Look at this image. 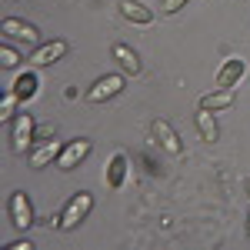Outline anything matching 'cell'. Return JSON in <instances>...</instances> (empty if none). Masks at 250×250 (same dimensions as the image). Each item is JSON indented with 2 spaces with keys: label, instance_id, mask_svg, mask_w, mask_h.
Listing matches in <instances>:
<instances>
[{
  "label": "cell",
  "instance_id": "cell-1",
  "mask_svg": "<svg viewBox=\"0 0 250 250\" xmlns=\"http://www.w3.org/2000/svg\"><path fill=\"white\" fill-rule=\"evenodd\" d=\"M10 147H14L17 157H27L37 147V124H34V117L23 114V110L10 120Z\"/></svg>",
  "mask_w": 250,
  "mask_h": 250
},
{
  "label": "cell",
  "instance_id": "cell-2",
  "mask_svg": "<svg viewBox=\"0 0 250 250\" xmlns=\"http://www.w3.org/2000/svg\"><path fill=\"white\" fill-rule=\"evenodd\" d=\"M90 210H94V193H90V190H77L67 204H63L57 230H74V227H80V224L87 220V213H90Z\"/></svg>",
  "mask_w": 250,
  "mask_h": 250
},
{
  "label": "cell",
  "instance_id": "cell-3",
  "mask_svg": "<svg viewBox=\"0 0 250 250\" xmlns=\"http://www.w3.org/2000/svg\"><path fill=\"white\" fill-rule=\"evenodd\" d=\"M7 210H10V224L17 230H30L37 224V213H34V204H30V193L27 190H14L10 200H7Z\"/></svg>",
  "mask_w": 250,
  "mask_h": 250
},
{
  "label": "cell",
  "instance_id": "cell-4",
  "mask_svg": "<svg viewBox=\"0 0 250 250\" xmlns=\"http://www.w3.org/2000/svg\"><path fill=\"white\" fill-rule=\"evenodd\" d=\"M90 150H94V144L87 140V137H74V140H67L63 144V150H60V157H57V170H77L80 164L90 157Z\"/></svg>",
  "mask_w": 250,
  "mask_h": 250
},
{
  "label": "cell",
  "instance_id": "cell-5",
  "mask_svg": "<svg viewBox=\"0 0 250 250\" xmlns=\"http://www.w3.org/2000/svg\"><path fill=\"white\" fill-rule=\"evenodd\" d=\"M67 50H70V43H67V40H47V43H40L37 50L30 54V67L43 70V67L57 63L60 57H67Z\"/></svg>",
  "mask_w": 250,
  "mask_h": 250
},
{
  "label": "cell",
  "instance_id": "cell-6",
  "mask_svg": "<svg viewBox=\"0 0 250 250\" xmlns=\"http://www.w3.org/2000/svg\"><path fill=\"white\" fill-rule=\"evenodd\" d=\"M124 90V74H104L100 80H94V87L87 90L90 104H104V100H114Z\"/></svg>",
  "mask_w": 250,
  "mask_h": 250
},
{
  "label": "cell",
  "instance_id": "cell-7",
  "mask_svg": "<svg viewBox=\"0 0 250 250\" xmlns=\"http://www.w3.org/2000/svg\"><path fill=\"white\" fill-rule=\"evenodd\" d=\"M60 150H63V144L60 140H40L37 147L27 154V164H30V170H43V167H50V164H57V157H60Z\"/></svg>",
  "mask_w": 250,
  "mask_h": 250
},
{
  "label": "cell",
  "instance_id": "cell-8",
  "mask_svg": "<svg viewBox=\"0 0 250 250\" xmlns=\"http://www.w3.org/2000/svg\"><path fill=\"white\" fill-rule=\"evenodd\" d=\"M150 134H154V140L167 150L170 157H184V144H180V137H177V130H173L167 120H160V117H154V124H150Z\"/></svg>",
  "mask_w": 250,
  "mask_h": 250
},
{
  "label": "cell",
  "instance_id": "cell-9",
  "mask_svg": "<svg viewBox=\"0 0 250 250\" xmlns=\"http://www.w3.org/2000/svg\"><path fill=\"white\" fill-rule=\"evenodd\" d=\"M244 74H247V63H244L240 57H227L224 63H220V70H217V87H220V90L237 87V83L244 80Z\"/></svg>",
  "mask_w": 250,
  "mask_h": 250
},
{
  "label": "cell",
  "instance_id": "cell-10",
  "mask_svg": "<svg viewBox=\"0 0 250 250\" xmlns=\"http://www.w3.org/2000/svg\"><path fill=\"white\" fill-rule=\"evenodd\" d=\"M0 30H3V37H17V40H23V43H37V40H40L37 27L27 23V20H20V17H3Z\"/></svg>",
  "mask_w": 250,
  "mask_h": 250
},
{
  "label": "cell",
  "instance_id": "cell-11",
  "mask_svg": "<svg viewBox=\"0 0 250 250\" xmlns=\"http://www.w3.org/2000/svg\"><path fill=\"white\" fill-rule=\"evenodd\" d=\"M110 57L117 60V67L127 74V77H137L140 70H144V63H140V57H137L134 47H127V43H114L110 47Z\"/></svg>",
  "mask_w": 250,
  "mask_h": 250
},
{
  "label": "cell",
  "instance_id": "cell-12",
  "mask_svg": "<svg viewBox=\"0 0 250 250\" xmlns=\"http://www.w3.org/2000/svg\"><path fill=\"white\" fill-rule=\"evenodd\" d=\"M193 127H197V134H200V140H204V144H217V140H220V127H217V117H213V110L197 107Z\"/></svg>",
  "mask_w": 250,
  "mask_h": 250
},
{
  "label": "cell",
  "instance_id": "cell-13",
  "mask_svg": "<svg viewBox=\"0 0 250 250\" xmlns=\"http://www.w3.org/2000/svg\"><path fill=\"white\" fill-rule=\"evenodd\" d=\"M127 170H130V157L114 154L110 164H107V187H110V190H120V187L127 184Z\"/></svg>",
  "mask_w": 250,
  "mask_h": 250
},
{
  "label": "cell",
  "instance_id": "cell-14",
  "mask_svg": "<svg viewBox=\"0 0 250 250\" xmlns=\"http://www.w3.org/2000/svg\"><path fill=\"white\" fill-rule=\"evenodd\" d=\"M120 14L130 23H137V27H150L154 23V10L147 3H140V0H120Z\"/></svg>",
  "mask_w": 250,
  "mask_h": 250
},
{
  "label": "cell",
  "instance_id": "cell-15",
  "mask_svg": "<svg viewBox=\"0 0 250 250\" xmlns=\"http://www.w3.org/2000/svg\"><path fill=\"white\" fill-rule=\"evenodd\" d=\"M233 100H237V87H227V90H213V94H204L200 97V104L197 107H204V110H227V107H233Z\"/></svg>",
  "mask_w": 250,
  "mask_h": 250
},
{
  "label": "cell",
  "instance_id": "cell-16",
  "mask_svg": "<svg viewBox=\"0 0 250 250\" xmlns=\"http://www.w3.org/2000/svg\"><path fill=\"white\" fill-rule=\"evenodd\" d=\"M37 87H40V80H37L34 70H20V77L14 80L10 90H14V94L20 97V104H23V100H34V97H37Z\"/></svg>",
  "mask_w": 250,
  "mask_h": 250
},
{
  "label": "cell",
  "instance_id": "cell-17",
  "mask_svg": "<svg viewBox=\"0 0 250 250\" xmlns=\"http://www.w3.org/2000/svg\"><path fill=\"white\" fill-rule=\"evenodd\" d=\"M20 63H23V57H20L17 47H10V43H0V67H3V70H17Z\"/></svg>",
  "mask_w": 250,
  "mask_h": 250
},
{
  "label": "cell",
  "instance_id": "cell-18",
  "mask_svg": "<svg viewBox=\"0 0 250 250\" xmlns=\"http://www.w3.org/2000/svg\"><path fill=\"white\" fill-rule=\"evenodd\" d=\"M17 104H20V97L14 94V90L3 94V100H0V120H3V124H10V120L17 117Z\"/></svg>",
  "mask_w": 250,
  "mask_h": 250
},
{
  "label": "cell",
  "instance_id": "cell-19",
  "mask_svg": "<svg viewBox=\"0 0 250 250\" xmlns=\"http://www.w3.org/2000/svg\"><path fill=\"white\" fill-rule=\"evenodd\" d=\"M187 3H190V0H160V14H167V17H170V14H180Z\"/></svg>",
  "mask_w": 250,
  "mask_h": 250
},
{
  "label": "cell",
  "instance_id": "cell-20",
  "mask_svg": "<svg viewBox=\"0 0 250 250\" xmlns=\"http://www.w3.org/2000/svg\"><path fill=\"white\" fill-rule=\"evenodd\" d=\"M54 134H57V127H54V124H43V127H37V144H40V140H50Z\"/></svg>",
  "mask_w": 250,
  "mask_h": 250
},
{
  "label": "cell",
  "instance_id": "cell-21",
  "mask_svg": "<svg viewBox=\"0 0 250 250\" xmlns=\"http://www.w3.org/2000/svg\"><path fill=\"white\" fill-rule=\"evenodd\" d=\"M7 250H34V244H30V240H10Z\"/></svg>",
  "mask_w": 250,
  "mask_h": 250
},
{
  "label": "cell",
  "instance_id": "cell-22",
  "mask_svg": "<svg viewBox=\"0 0 250 250\" xmlns=\"http://www.w3.org/2000/svg\"><path fill=\"white\" fill-rule=\"evenodd\" d=\"M247 233H250V210H247Z\"/></svg>",
  "mask_w": 250,
  "mask_h": 250
},
{
  "label": "cell",
  "instance_id": "cell-23",
  "mask_svg": "<svg viewBox=\"0 0 250 250\" xmlns=\"http://www.w3.org/2000/svg\"><path fill=\"white\" fill-rule=\"evenodd\" d=\"M247 193H250V180H247Z\"/></svg>",
  "mask_w": 250,
  "mask_h": 250
}]
</instances>
